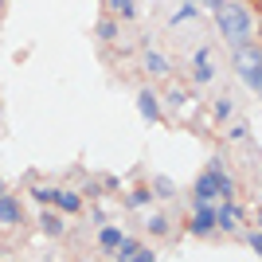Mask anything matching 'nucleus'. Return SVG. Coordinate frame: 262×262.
I'll return each instance as SVG.
<instances>
[{"mask_svg":"<svg viewBox=\"0 0 262 262\" xmlns=\"http://www.w3.org/2000/svg\"><path fill=\"white\" fill-rule=\"evenodd\" d=\"M215 24H219V32H223V39L231 43V51L251 43V12L243 8L239 0L219 4V8H215Z\"/></svg>","mask_w":262,"mask_h":262,"instance_id":"obj_1","label":"nucleus"},{"mask_svg":"<svg viewBox=\"0 0 262 262\" xmlns=\"http://www.w3.org/2000/svg\"><path fill=\"white\" fill-rule=\"evenodd\" d=\"M192 235H208L211 227H219V211L211 208V204H204V200H196V215H192Z\"/></svg>","mask_w":262,"mask_h":262,"instance_id":"obj_2","label":"nucleus"},{"mask_svg":"<svg viewBox=\"0 0 262 262\" xmlns=\"http://www.w3.org/2000/svg\"><path fill=\"white\" fill-rule=\"evenodd\" d=\"M118 258H121V262H153L157 254H153V251H145L141 243H133V239H121V247H118Z\"/></svg>","mask_w":262,"mask_h":262,"instance_id":"obj_3","label":"nucleus"},{"mask_svg":"<svg viewBox=\"0 0 262 262\" xmlns=\"http://www.w3.org/2000/svg\"><path fill=\"white\" fill-rule=\"evenodd\" d=\"M20 200L12 196V192H4V196H0V223H4V227H12V223H20Z\"/></svg>","mask_w":262,"mask_h":262,"instance_id":"obj_4","label":"nucleus"},{"mask_svg":"<svg viewBox=\"0 0 262 262\" xmlns=\"http://www.w3.org/2000/svg\"><path fill=\"white\" fill-rule=\"evenodd\" d=\"M137 110H141L145 121H161V106H157L153 90H141V94H137Z\"/></svg>","mask_w":262,"mask_h":262,"instance_id":"obj_5","label":"nucleus"},{"mask_svg":"<svg viewBox=\"0 0 262 262\" xmlns=\"http://www.w3.org/2000/svg\"><path fill=\"white\" fill-rule=\"evenodd\" d=\"M239 219H243L239 204H223V208H219V231H235V227H239Z\"/></svg>","mask_w":262,"mask_h":262,"instance_id":"obj_6","label":"nucleus"},{"mask_svg":"<svg viewBox=\"0 0 262 262\" xmlns=\"http://www.w3.org/2000/svg\"><path fill=\"white\" fill-rule=\"evenodd\" d=\"M121 239H125V235H121L118 227H102V235H98V247H102V251H106V254H118Z\"/></svg>","mask_w":262,"mask_h":262,"instance_id":"obj_7","label":"nucleus"},{"mask_svg":"<svg viewBox=\"0 0 262 262\" xmlns=\"http://www.w3.org/2000/svg\"><path fill=\"white\" fill-rule=\"evenodd\" d=\"M219 196V184H215V172L208 176H200V184H196V200H204V204H211V200Z\"/></svg>","mask_w":262,"mask_h":262,"instance_id":"obj_8","label":"nucleus"},{"mask_svg":"<svg viewBox=\"0 0 262 262\" xmlns=\"http://www.w3.org/2000/svg\"><path fill=\"white\" fill-rule=\"evenodd\" d=\"M145 67H149V75H168V59H164V55H157V51L145 55Z\"/></svg>","mask_w":262,"mask_h":262,"instance_id":"obj_9","label":"nucleus"},{"mask_svg":"<svg viewBox=\"0 0 262 262\" xmlns=\"http://www.w3.org/2000/svg\"><path fill=\"white\" fill-rule=\"evenodd\" d=\"M211 172H215V184H219V196H235V180H231L227 172H223V168H211Z\"/></svg>","mask_w":262,"mask_h":262,"instance_id":"obj_10","label":"nucleus"},{"mask_svg":"<svg viewBox=\"0 0 262 262\" xmlns=\"http://www.w3.org/2000/svg\"><path fill=\"white\" fill-rule=\"evenodd\" d=\"M39 227H43L47 235H63V219L51 215V211H43V215H39Z\"/></svg>","mask_w":262,"mask_h":262,"instance_id":"obj_11","label":"nucleus"},{"mask_svg":"<svg viewBox=\"0 0 262 262\" xmlns=\"http://www.w3.org/2000/svg\"><path fill=\"white\" fill-rule=\"evenodd\" d=\"M153 196H161V200L176 196V184L168 180V176H157V180H153Z\"/></svg>","mask_w":262,"mask_h":262,"instance_id":"obj_12","label":"nucleus"},{"mask_svg":"<svg viewBox=\"0 0 262 262\" xmlns=\"http://www.w3.org/2000/svg\"><path fill=\"white\" fill-rule=\"evenodd\" d=\"M59 208L63 211H82V196H78V192H59Z\"/></svg>","mask_w":262,"mask_h":262,"instance_id":"obj_13","label":"nucleus"},{"mask_svg":"<svg viewBox=\"0 0 262 262\" xmlns=\"http://www.w3.org/2000/svg\"><path fill=\"white\" fill-rule=\"evenodd\" d=\"M32 196L39 200V204H59V188H43V184H35V188H32Z\"/></svg>","mask_w":262,"mask_h":262,"instance_id":"obj_14","label":"nucleus"},{"mask_svg":"<svg viewBox=\"0 0 262 262\" xmlns=\"http://www.w3.org/2000/svg\"><path fill=\"white\" fill-rule=\"evenodd\" d=\"M192 16H196V0H188L180 12H172V24H184V20H192Z\"/></svg>","mask_w":262,"mask_h":262,"instance_id":"obj_15","label":"nucleus"},{"mask_svg":"<svg viewBox=\"0 0 262 262\" xmlns=\"http://www.w3.org/2000/svg\"><path fill=\"white\" fill-rule=\"evenodd\" d=\"M98 35H102V39H118V24H114V20H102L98 24Z\"/></svg>","mask_w":262,"mask_h":262,"instance_id":"obj_16","label":"nucleus"},{"mask_svg":"<svg viewBox=\"0 0 262 262\" xmlns=\"http://www.w3.org/2000/svg\"><path fill=\"white\" fill-rule=\"evenodd\" d=\"M149 231H153V235H168V219H164V215H153V219H149Z\"/></svg>","mask_w":262,"mask_h":262,"instance_id":"obj_17","label":"nucleus"},{"mask_svg":"<svg viewBox=\"0 0 262 262\" xmlns=\"http://www.w3.org/2000/svg\"><path fill=\"white\" fill-rule=\"evenodd\" d=\"M192 67H196V82H211V75H215L211 63H192Z\"/></svg>","mask_w":262,"mask_h":262,"instance_id":"obj_18","label":"nucleus"},{"mask_svg":"<svg viewBox=\"0 0 262 262\" xmlns=\"http://www.w3.org/2000/svg\"><path fill=\"white\" fill-rule=\"evenodd\" d=\"M243 82H247V86H254V90L262 94V67H258V71H251V75H243Z\"/></svg>","mask_w":262,"mask_h":262,"instance_id":"obj_19","label":"nucleus"},{"mask_svg":"<svg viewBox=\"0 0 262 262\" xmlns=\"http://www.w3.org/2000/svg\"><path fill=\"white\" fill-rule=\"evenodd\" d=\"M110 8H118L121 16H133V12H137V8H133V0H110Z\"/></svg>","mask_w":262,"mask_h":262,"instance_id":"obj_20","label":"nucleus"},{"mask_svg":"<svg viewBox=\"0 0 262 262\" xmlns=\"http://www.w3.org/2000/svg\"><path fill=\"white\" fill-rule=\"evenodd\" d=\"M141 204H149V192H145V188L129 192V208H141Z\"/></svg>","mask_w":262,"mask_h":262,"instance_id":"obj_21","label":"nucleus"},{"mask_svg":"<svg viewBox=\"0 0 262 262\" xmlns=\"http://www.w3.org/2000/svg\"><path fill=\"white\" fill-rule=\"evenodd\" d=\"M247 243H251V251H254V254L262 258V227L254 231V235H247Z\"/></svg>","mask_w":262,"mask_h":262,"instance_id":"obj_22","label":"nucleus"},{"mask_svg":"<svg viewBox=\"0 0 262 262\" xmlns=\"http://www.w3.org/2000/svg\"><path fill=\"white\" fill-rule=\"evenodd\" d=\"M215 118H219V121H227V118H231V102H227V98L215 102Z\"/></svg>","mask_w":262,"mask_h":262,"instance_id":"obj_23","label":"nucleus"},{"mask_svg":"<svg viewBox=\"0 0 262 262\" xmlns=\"http://www.w3.org/2000/svg\"><path fill=\"white\" fill-rule=\"evenodd\" d=\"M196 4H208V8H211V12H215V8H219V4H227V0H196Z\"/></svg>","mask_w":262,"mask_h":262,"instance_id":"obj_24","label":"nucleus"},{"mask_svg":"<svg viewBox=\"0 0 262 262\" xmlns=\"http://www.w3.org/2000/svg\"><path fill=\"white\" fill-rule=\"evenodd\" d=\"M258 227H262V211H258Z\"/></svg>","mask_w":262,"mask_h":262,"instance_id":"obj_25","label":"nucleus"},{"mask_svg":"<svg viewBox=\"0 0 262 262\" xmlns=\"http://www.w3.org/2000/svg\"><path fill=\"white\" fill-rule=\"evenodd\" d=\"M258 8H262V0H258Z\"/></svg>","mask_w":262,"mask_h":262,"instance_id":"obj_26","label":"nucleus"}]
</instances>
